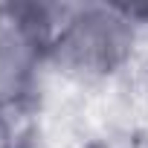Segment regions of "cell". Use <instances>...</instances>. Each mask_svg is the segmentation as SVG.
<instances>
[{"mask_svg":"<svg viewBox=\"0 0 148 148\" xmlns=\"http://www.w3.org/2000/svg\"><path fill=\"white\" fill-rule=\"evenodd\" d=\"M139 52L142 29L131 6H55L49 29V70L79 84H96L125 73Z\"/></svg>","mask_w":148,"mask_h":148,"instance_id":"obj_1","label":"cell"},{"mask_svg":"<svg viewBox=\"0 0 148 148\" xmlns=\"http://www.w3.org/2000/svg\"><path fill=\"white\" fill-rule=\"evenodd\" d=\"M55 6L0 3V110L21 119L41 93L49 70V29Z\"/></svg>","mask_w":148,"mask_h":148,"instance_id":"obj_2","label":"cell"},{"mask_svg":"<svg viewBox=\"0 0 148 148\" xmlns=\"http://www.w3.org/2000/svg\"><path fill=\"white\" fill-rule=\"evenodd\" d=\"M0 148H21V131L18 116L0 110Z\"/></svg>","mask_w":148,"mask_h":148,"instance_id":"obj_3","label":"cell"}]
</instances>
